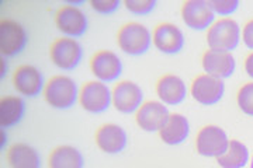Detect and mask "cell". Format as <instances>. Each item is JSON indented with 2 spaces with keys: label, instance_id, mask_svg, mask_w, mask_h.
<instances>
[{
  "label": "cell",
  "instance_id": "31",
  "mask_svg": "<svg viewBox=\"0 0 253 168\" xmlns=\"http://www.w3.org/2000/svg\"><path fill=\"white\" fill-rule=\"evenodd\" d=\"M0 134H1V143H0V147L3 149V147H4V144H6V140H7V139H6L4 131H1V132H0Z\"/></svg>",
  "mask_w": 253,
  "mask_h": 168
},
{
  "label": "cell",
  "instance_id": "9",
  "mask_svg": "<svg viewBox=\"0 0 253 168\" xmlns=\"http://www.w3.org/2000/svg\"><path fill=\"white\" fill-rule=\"evenodd\" d=\"M225 91V84L222 79L210 74H201L194 79L191 84V96L203 105H212L218 102Z\"/></svg>",
  "mask_w": 253,
  "mask_h": 168
},
{
  "label": "cell",
  "instance_id": "8",
  "mask_svg": "<svg viewBox=\"0 0 253 168\" xmlns=\"http://www.w3.org/2000/svg\"><path fill=\"white\" fill-rule=\"evenodd\" d=\"M197 151L204 157H218L225 153L228 147V136L224 129L208 125L197 134Z\"/></svg>",
  "mask_w": 253,
  "mask_h": 168
},
{
  "label": "cell",
  "instance_id": "28",
  "mask_svg": "<svg viewBox=\"0 0 253 168\" xmlns=\"http://www.w3.org/2000/svg\"><path fill=\"white\" fill-rule=\"evenodd\" d=\"M242 38H244L245 45L253 49V20L248 21L244 27V31H242Z\"/></svg>",
  "mask_w": 253,
  "mask_h": 168
},
{
  "label": "cell",
  "instance_id": "19",
  "mask_svg": "<svg viewBox=\"0 0 253 168\" xmlns=\"http://www.w3.org/2000/svg\"><path fill=\"white\" fill-rule=\"evenodd\" d=\"M10 168H40L41 159L38 151L27 143H16L7 150Z\"/></svg>",
  "mask_w": 253,
  "mask_h": 168
},
{
  "label": "cell",
  "instance_id": "14",
  "mask_svg": "<svg viewBox=\"0 0 253 168\" xmlns=\"http://www.w3.org/2000/svg\"><path fill=\"white\" fill-rule=\"evenodd\" d=\"M91 73L103 83H110L120 77L123 65L117 55L111 51H99L93 55L90 61Z\"/></svg>",
  "mask_w": 253,
  "mask_h": 168
},
{
  "label": "cell",
  "instance_id": "30",
  "mask_svg": "<svg viewBox=\"0 0 253 168\" xmlns=\"http://www.w3.org/2000/svg\"><path fill=\"white\" fill-rule=\"evenodd\" d=\"M0 65H1V77H4V74H6V71H7V65L4 62V56L0 59Z\"/></svg>",
  "mask_w": 253,
  "mask_h": 168
},
{
  "label": "cell",
  "instance_id": "13",
  "mask_svg": "<svg viewBox=\"0 0 253 168\" xmlns=\"http://www.w3.org/2000/svg\"><path fill=\"white\" fill-rule=\"evenodd\" d=\"M13 86L26 97H37L45 87L41 71L31 65H21L14 70Z\"/></svg>",
  "mask_w": 253,
  "mask_h": 168
},
{
  "label": "cell",
  "instance_id": "10",
  "mask_svg": "<svg viewBox=\"0 0 253 168\" xmlns=\"http://www.w3.org/2000/svg\"><path fill=\"white\" fill-rule=\"evenodd\" d=\"M55 24L62 34L69 38H75L86 33L87 18L81 9L75 7L73 4H66L56 11Z\"/></svg>",
  "mask_w": 253,
  "mask_h": 168
},
{
  "label": "cell",
  "instance_id": "26",
  "mask_svg": "<svg viewBox=\"0 0 253 168\" xmlns=\"http://www.w3.org/2000/svg\"><path fill=\"white\" fill-rule=\"evenodd\" d=\"M124 4L131 13L138 14V16H145L154 10L156 1L155 0H126Z\"/></svg>",
  "mask_w": 253,
  "mask_h": 168
},
{
  "label": "cell",
  "instance_id": "20",
  "mask_svg": "<svg viewBox=\"0 0 253 168\" xmlns=\"http://www.w3.org/2000/svg\"><path fill=\"white\" fill-rule=\"evenodd\" d=\"M189 132L190 126L187 118L180 114H170L166 125L159 131V136L166 144L176 146L187 139Z\"/></svg>",
  "mask_w": 253,
  "mask_h": 168
},
{
  "label": "cell",
  "instance_id": "22",
  "mask_svg": "<svg viewBox=\"0 0 253 168\" xmlns=\"http://www.w3.org/2000/svg\"><path fill=\"white\" fill-rule=\"evenodd\" d=\"M26 104L23 98L7 96L0 100V125L1 128H10L20 122L24 115Z\"/></svg>",
  "mask_w": 253,
  "mask_h": 168
},
{
  "label": "cell",
  "instance_id": "23",
  "mask_svg": "<svg viewBox=\"0 0 253 168\" xmlns=\"http://www.w3.org/2000/svg\"><path fill=\"white\" fill-rule=\"evenodd\" d=\"M249 160V150L244 143L231 140L225 153L218 156V164L222 168H244Z\"/></svg>",
  "mask_w": 253,
  "mask_h": 168
},
{
  "label": "cell",
  "instance_id": "4",
  "mask_svg": "<svg viewBox=\"0 0 253 168\" xmlns=\"http://www.w3.org/2000/svg\"><path fill=\"white\" fill-rule=\"evenodd\" d=\"M81 44L69 36L58 38L52 42L49 48V58L56 67L62 70H72L75 69L82 59Z\"/></svg>",
  "mask_w": 253,
  "mask_h": 168
},
{
  "label": "cell",
  "instance_id": "6",
  "mask_svg": "<svg viewBox=\"0 0 253 168\" xmlns=\"http://www.w3.org/2000/svg\"><path fill=\"white\" fill-rule=\"evenodd\" d=\"M27 44V31L16 20L0 21V52L3 56H14Z\"/></svg>",
  "mask_w": 253,
  "mask_h": 168
},
{
  "label": "cell",
  "instance_id": "18",
  "mask_svg": "<svg viewBox=\"0 0 253 168\" xmlns=\"http://www.w3.org/2000/svg\"><path fill=\"white\" fill-rule=\"evenodd\" d=\"M156 93L158 97L161 98L168 105H177L186 98L187 89L184 81L174 74H166L162 76L156 83Z\"/></svg>",
  "mask_w": 253,
  "mask_h": 168
},
{
  "label": "cell",
  "instance_id": "24",
  "mask_svg": "<svg viewBox=\"0 0 253 168\" xmlns=\"http://www.w3.org/2000/svg\"><path fill=\"white\" fill-rule=\"evenodd\" d=\"M238 105L246 115L253 116V83H248L239 90Z\"/></svg>",
  "mask_w": 253,
  "mask_h": 168
},
{
  "label": "cell",
  "instance_id": "7",
  "mask_svg": "<svg viewBox=\"0 0 253 168\" xmlns=\"http://www.w3.org/2000/svg\"><path fill=\"white\" fill-rule=\"evenodd\" d=\"M144 94L141 87L132 81H120L111 91V102L118 112L131 114L139 109L142 105Z\"/></svg>",
  "mask_w": 253,
  "mask_h": 168
},
{
  "label": "cell",
  "instance_id": "27",
  "mask_svg": "<svg viewBox=\"0 0 253 168\" xmlns=\"http://www.w3.org/2000/svg\"><path fill=\"white\" fill-rule=\"evenodd\" d=\"M91 9L96 10L100 14H111L120 6L118 0H90L89 3Z\"/></svg>",
  "mask_w": 253,
  "mask_h": 168
},
{
  "label": "cell",
  "instance_id": "5",
  "mask_svg": "<svg viewBox=\"0 0 253 168\" xmlns=\"http://www.w3.org/2000/svg\"><path fill=\"white\" fill-rule=\"evenodd\" d=\"M79 102L84 111L100 114L111 104V90L103 81H87L79 90Z\"/></svg>",
  "mask_w": 253,
  "mask_h": 168
},
{
  "label": "cell",
  "instance_id": "2",
  "mask_svg": "<svg viewBox=\"0 0 253 168\" xmlns=\"http://www.w3.org/2000/svg\"><path fill=\"white\" fill-rule=\"evenodd\" d=\"M241 39V28L238 23L231 18H222L210 27L207 42L210 49L231 52L235 49Z\"/></svg>",
  "mask_w": 253,
  "mask_h": 168
},
{
  "label": "cell",
  "instance_id": "1",
  "mask_svg": "<svg viewBox=\"0 0 253 168\" xmlns=\"http://www.w3.org/2000/svg\"><path fill=\"white\" fill-rule=\"evenodd\" d=\"M45 101L56 109H68L79 101V90L76 83L68 76H54L44 87Z\"/></svg>",
  "mask_w": 253,
  "mask_h": 168
},
{
  "label": "cell",
  "instance_id": "3",
  "mask_svg": "<svg viewBox=\"0 0 253 168\" xmlns=\"http://www.w3.org/2000/svg\"><path fill=\"white\" fill-rule=\"evenodd\" d=\"M118 46L123 52L138 56L145 53L151 46V33L139 23H126L118 30Z\"/></svg>",
  "mask_w": 253,
  "mask_h": 168
},
{
  "label": "cell",
  "instance_id": "16",
  "mask_svg": "<svg viewBox=\"0 0 253 168\" xmlns=\"http://www.w3.org/2000/svg\"><path fill=\"white\" fill-rule=\"evenodd\" d=\"M96 144L100 150L107 154H117L126 149V131L116 124L103 125L96 132Z\"/></svg>",
  "mask_w": 253,
  "mask_h": 168
},
{
  "label": "cell",
  "instance_id": "25",
  "mask_svg": "<svg viewBox=\"0 0 253 168\" xmlns=\"http://www.w3.org/2000/svg\"><path fill=\"white\" fill-rule=\"evenodd\" d=\"M210 7L214 13H218L219 16H228L232 14L238 7L239 1L238 0H207Z\"/></svg>",
  "mask_w": 253,
  "mask_h": 168
},
{
  "label": "cell",
  "instance_id": "11",
  "mask_svg": "<svg viewBox=\"0 0 253 168\" xmlns=\"http://www.w3.org/2000/svg\"><path fill=\"white\" fill-rule=\"evenodd\" d=\"M169 111L159 101H146L136 111V124L146 132H159L169 119Z\"/></svg>",
  "mask_w": 253,
  "mask_h": 168
},
{
  "label": "cell",
  "instance_id": "29",
  "mask_svg": "<svg viewBox=\"0 0 253 168\" xmlns=\"http://www.w3.org/2000/svg\"><path fill=\"white\" fill-rule=\"evenodd\" d=\"M245 69H246V73L253 79V53H251L246 58V61H245Z\"/></svg>",
  "mask_w": 253,
  "mask_h": 168
},
{
  "label": "cell",
  "instance_id": "15",
  "mask_svg": "<svg viewBox=\"0 0 253 168\" xmlns=\"http://www.w3.org/2000/svg\"><path fill=\"white\" fill-rule=\"evenodd\" d=\"M152 41L161 52L173 55L181 51L184 45V35L177 26L170 23H162L154 30Z\"/></svg>",
  "mask_w": 253,
  "mask_h": 168
},
{
  "label": "cell",
  "instance_id": "17",
  "mask_svg": "<svg viewBox=\"0 0 253 168\" xmlns=\"http://www.w3.org/2000/svg\"><path fill=\"white\" fill-rule=\"evenodd\" d=\"M235 58L231 55V52L210 49L203 56V67L206 70V74L218 79L229 77L235 70Z\"/></svg>",
  "mask_w": 253,
  "mask_h": 168
},
{
  "label": "cell",
  "instance_id": "32",
  "mask_svg": "<svg viewBox=\"0 0 253 168\" xmlns=\"http://www.w3.org/2000/svg\"><path fill=\"white\" fill-rule=\"evenodd\" d=\"M251 168H253V160H252V164H251Z\"/></svg>",
  "mask_w": 253,
  "mask_h": 168
},
{
  "label": "cell",
  "instance_id": "12",
  "mask_svg": "<svg viewBox=\"0 0 253 168\" xmlns=\"http://www.w3.org/2000/svg\"><path fill=\"white\" fill-rule=\"evenodd\" d=\"M215 13L210 7L206 0H189L183 3L181 18L193 30H206L212 24Z\"/></svg>",
  "mask_w": 253,
  "mask_h": 168
},
{
  "label": "cell",
  "instance_id": "21",
  "mask_svg": "<svg viewBox=\"0 0 253 168\" xmlns=\"http://www.w3.org/2000/svg\"><path fill=\"white\" fill-rule=\"evenodd\" d=\"M49 168H83V156L73 146H58L49 154Z\"/></svg>",
  "mask_w": 253,
  "mask_h": 168
}]
</instances>
